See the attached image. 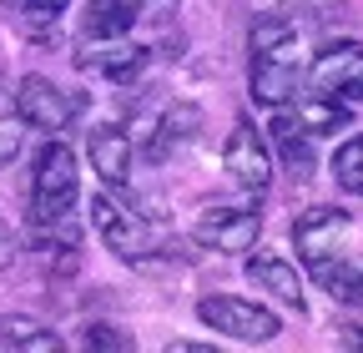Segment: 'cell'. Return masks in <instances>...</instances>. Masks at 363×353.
Here are the masks:
<instances>
[{
    "mask_svg": "<svg viewBox=\"0 0 363 353\" xmlns=\"http://www.w3.org/2000/svg\"><path fill=\"white\" fill-rule=\"evenodd\" d=\"M308 76V40L288 16H262L252 26V61H247V91L257 106H288L298 101V86Z\"/></svg>",
    "mask_w": 363,
    "mask_h": 353,
    "instance_id": "6da1fadb",
    "label": "cell"
},
{
    "mask_svg": "<svg viewBox=\"0 0 363 353\" xmlns=\"http://www.w3.org/2000/svg\"><path fill=\"white\" fill-rule=\"evenodd\" d=\"M76 197H81L76 152L61 137H51L35 152V172H30V228L35 232H66Z\"/></svg>",
    "mask_w": 363,
    "mask_h": 353,
    "instance_id": "7a4b0ae2",
    "label": "cell"
},
{
    "mask_svg": "<svg viewBox=\"0 0 363 353\" xmlns=\"http://www.w3.org/2000/svg\"><path fill=\"white\" fill-rule=\"evenodd\" d=\"M222 167H227V182H233L247 202H262L267 187H272V147L257 131V121L242 111L233 116V137L222 147Z\"/></svg>",
    "mask_w": 363,
    "mask_h": 353,
    "instance_id": "3957f363",
    "label": "cell"
},
{
    "mask_svg": "<svg viewBox=\"0 0 363 353\" xmlns=\"http://www.w3.org/2000/svg\"><path fill=\"white\" fill-rule=\"evenodd\" d=\"M197 318L212 333H227L233 343H272L283 333V318L272 313V308H262L252 298H238V293H207V298H197Z\"/></svg>",
    "mask_w": 363,
    "mask_h": 353,
    "instance_id": "277c9868",
    "label": "cell"
},
{
    "mask_svg": "<svg viewBox=\"0 0 363 353\" xmlns=\"http://www.w3.org/2000/svg\"><path fill=\"white\" fill-rule=\"evenodd\" d=\"M308 91L343 106H363V40H328L308 66Z\"/></svg>",
    "mask_w": 363,
    "mask_h": 353,
    "instance_id": "5b68a950",
    "label": "cell"
},
{
    "mask_svg": "<svg viewBox=\"0 0 363 353\" xmlns=\"http://www.w3.org/2000/svg\"><path fill=\"white\" fill-rule=\"evenodd\" d=\"M11 106H16V116L26 121V126H35V131H66L71 121H76V111H81V96H71V91H61V86L51 81V76H21L16 81V91H11Z\"/></svg>",
    "mask_w": 363,
    "mask_h": 353,
    "instance_id": "8992f818",
    "label": "cell"
},
{
    "mask_svg": "<svg viewBox=\"0 0 363 353\" xmlns=\"http://www.w3.org/2000/svg\"><path fill=\"white\" fill-rule=\"evenodd\" d=\"M348 237H353V217L343 207H328V202L308 207L298 223H293V247H298V257L308 262L313 273L323 268V262H333Z\"/></svg>",
    "mask_w": 363,
    "mask_h": 353,
    "instance_id": "52a82bcc",
    "label": "cell"
},
{
    "mask_svg": "<svg viewBox=\"0 0 363 353\" xmlns=\"http://www.w3.org/2000/svg\"><path fill=\"white\" fill-rule=\"evenodd\" d=\"M91 223H96V237L106 242V252H116L121 262H147L157 252V237L147 232V223L111 197H91Z\"/></svg>",
    "mask_w": 363,
    "mask_h": 353,
    "instance_id": "ba28073f",
    "label": "cell"
},
{
    "mask_svg": "<svg viewBox=\"0 0 363 353\" xmlns=\"http://www.w3.org/2000/svg\"><path fill=\"white\" fill-rule=\"evenodd\" d=\"M192 237L202 247H212V252H233V257L238 252H252L257 237H262V212H257V202L252 207H207L197 217Z\"/></svg>",
    "mask_w": 363,
    "mask_h": 353,
    "instance_id": "9c48e42d",
    "label": "cell"
},
{
    "mask_svg": "<svg viewBox=\"0 0 363 353\" xmlns=\"http://www.w3.org/2000/svg\"><path fill=\"white\" fill-rule=\"evenodd\" d=\"M86 157H91L96 176H101V182H106L111 192H121V187L131 182L136 147H131V137H126V126H116V121L91 126V131H86Z\"/></svg>",
    "mask_w": 363,
    "mask_h": 353,
    "instance_id": "30bf717a",
    "label": "cell"
},
{
    "mask_svg": "<svg viewBox=\"0 0 363 353\" xmlns=\"http://www.w3.org/2000/svg\"><path fill=\"white\" fill-rule=\"evenodd\" d=\"M147 61H152V51L147 46H131L126 35L121 40H96L91 51H76V66L81 71H96V76H106L116 86H131L136 76L147 71Z\"/></svg>",
    "mask_w": 363,
    "mask_h": 353,
    "instance_id": "8fae6325",
    "label": "cell"
},
{
    "mask_svg": "<svg viewBox=\"0 0 363 353\" xmlns=\"http://www.w3.org/2000/svg\"><path fill=\"white\" fill-rule=\"evenodd\" d=\"M247 283H252L257 293H272L283 308H293L298 318L308 313L303 278H298V268H293L288 257H278V252H257V257H247Z\"/></svg>",
    "mask_w": 363,
    "mask_h": 353,
    "instance_id": "7c38bea8",
    "label": "cell"
},
{
    "mask_svg": "<svg viewBox=\"0 0 363 353\" xmlns=\"http://www.w3.org/2000/svg\"><path fill=\"white\" fill-rule=\"evenodd\" d=\"M267 131H272V152H278L283 157V167L298 176V182H303V176H313V131L288 111V106H272V121H267Z\"/></svg>",
    "mask_w": 363,
    "mask_h": 353,
    "instance_id": "4fadbf2b",
    "label": "cell"
},
{
    "mask_svg": "<svg viewBox=\"0 0 363 353\" xmlns=\"http://www.w3.org/2000/svg\"><path fill=\"white\" fill-rule=\"evenodd\" d=\"M142 16H147V0H86L81 30L86 40H121L136 30Z\"/></svg>",
    "mask_w": 363,
    "mask_h": 353,
    "instance_id": "5bb4252c",
    "label": "cell"
},
{
    "mask_svg": "<svg viewBox=\"0 0 363 353\" xmlns=\"http://www.w3.org/2000/svg\"><path fill=\"white\" fill-rule=\"evenodd\" d=\"M202 131V106L197 101H172L157 121V137H152V162H167L177 152H187Z\"/></svg>",
    "mask_w": 363,
    "mask_h": 353,
    "instance_id": "9a60e30c",
    "label": "cell"
},
{
    "mask_svg": "<svg viewBox=\"0 0 363 353\" xmlns=\"http://www.w3.org/2000/svg\"><path fill=\"white\" fill-rule=\"evenodd\" d=\"M313 278L333 293V303L363 308V252H338V257L323 262V268H318Z\"/></svg>",
    "mask_w": 363,
    "mask_h": 353,
    "instance_id": "2e32d148",
    "label": "cell"
},
{
    "mask_svg": "<svg viewBox=\"0 0 363 353\" xmlns=\"http://www.w3.org/2000/svg\"><path fill=\"white\" fill-rule=\"evenodd\" d=\"M0 343H6V348H26V353H61L66 348L61 333H51L35 318H21V313H0Z\"/></svg>",
    "mask_w": 363,
    "mask_h": 353,
    "instance_id": "e0dca14e",
    "label": "cell"
},
{
    "mask_svg": "<svg viewBox=\"0 0 363 353\" xmlns=\"http://www.w3.org/2000/svg\"><path fill=\"white\" fill-rule=\"evenodd\" d=\"M313 137H328V131H343L348 126V116H353V106H343V101H328V96H313L308 91V101H298V111H293Z\"/></svg>",
    "mask_w": 363,
    "mask_h": 353,
    "instance_id": "ac0fdd59",
    "label": "cell"
},
{
    "mask_svg": "<svg viewBox=\"0 0 363 353\" xmlns=\"http://www.w3.org/2000/svg\"><path fill=\"white\" fill-rule=\"evenodd\" d=\"M333 182H338V192L363 197V131H353V137L333 152Z\"/></svg>",
    "mask_w": 363,
    "mask_h": 353,
    "instance_id": "d6986e66",
    "label": "cell"
},
{
    "mask_svg": "<svg viewBox=\"0 0 363 353\" xmlns=\"http://www.w3.org/2000/svg\"><path fill=\"white\" fill-rule=\"evenodd\" d=\"M21 137H26V121L16 116V106H0V167H11V162H16Z\"/></svg>",
    "mask_w": 363,
    "mask_h": 353,
    "instance_id": "ffe728a7",
    "label": "cell"
},
{
    "mask_svg": "<svg viewBox=\"0 0 363 353\" xmlns=\"http://www.w3.org/2000/svg\"><path fill=\"white\" fill-rule=\"evenodd\" d=\"M86 348H111V353H126L131 338H121L116 323H86Z\"/></svg>",
    "mask_w": 363,
    "mask_h": 353,
    "instance_id": "44dd1931",
    "label": "cell"
},
{
    "mask_svg": "<svg viewBox=\"0 0 363 353\" xmlns=\"http://www.w3.org/2000/svg\"><path fill=\"white\" fill-rule=\"evenodd\" d=\"M21 6H26L30 21H61L71 11V0H21Z\"/></svg>",
    "mask_w": 363,
    "mask_h": 353,
    "instance_id": "7402d4cb",
    "label": "cell"
},
{
    "mask_svg": "<svg viewBox=\"0 0 363 353\" xmlns=\"http://www.w3.org/2000/svg\"><path fill=\"white\" fill-rule=\"evenodd\" d=\"M0 247H11V232H6V223H0Z\"/></svg>",
    "mask_w": 363,
    "mask_h": 353,
    "instance_id": "603a6c76",
    "label": "cell"
}]
</instances>
